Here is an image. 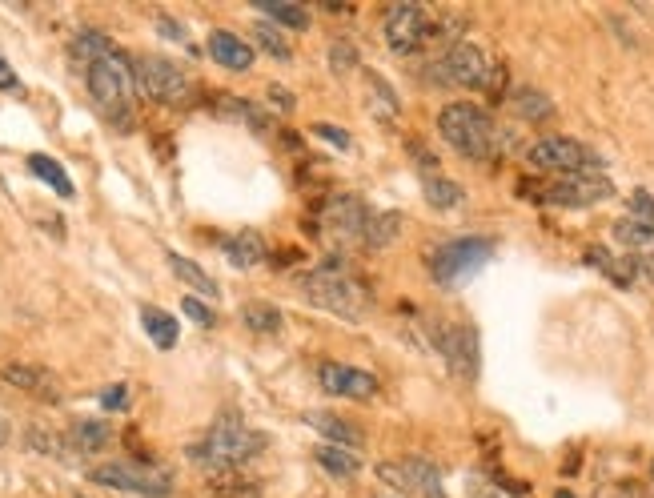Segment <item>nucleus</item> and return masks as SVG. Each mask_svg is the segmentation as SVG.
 <instances>
[{"label": "nucleus", "mask_w": 654, "mask_h": 498, "mask_svg": "<svg viewBox=\"0 0 654 498\" xmlns=\"http://www.w3.org/2000/svg\"><path fill=\"white\" fill-rule=\"evenodd\" d=\"M301 298L342 322H358L370 310V290L346 258H325L301 278Z\"/></svg>", "instance_id": "f257e3e1"}, {"label": "nucleus", "mask_w": 654, "mask_h": 498, "mask_svg": "<svg viewBox=\"0 0 654 498\" xmlns=\"http://www.w3.org/2000/svg\"><path fill=\"white\" fill-rule=\"evenodd\" d=\"M261 450H265V434L245 426L237 414H225L205 430V438L189 446V462L209 474H233L245 462H253Z\"/></svg>", "instance_id": "f03ea898"}, {"label": "nucleus", "mask_w": 654, "mask_h": 498, "mask_svg": "<svg viewBox=\"0 0 654 498\" xmlns=\"http://www.w3.org/2000/svg\"><path fill=\"white\" fill-rule=\"evenodd\" d=\"M85 77H89V93H93L97 109H101L113 125H121V133H129V125H133V97H137L133 61H129L121 49H113V53L97 57V61L85 69Z\"/></svg>", "instance_id": "7ed1b4c3"}, {"label": "nucleus", "mask_w": 654, "mask_h": 498, "mask_svg": "<svg viewBox=\"0 0 654 498\" xmlns=\"http://www.w3.org/2000/svg\"><path fill=\"white\" fill-rule=\"evenodd\" d=\"M438 133L446 145H454L462 157L470 161H490L502 145L498 137V125L494 117L482 109V105H470V101H454L438 113Z\"/></svg>", "instance_id": "20e7f679"}, {"label": "nucleus", "mask_w": 654, "mask_h": 498, "mask_svg": "<svg viewBox=\"0 0 654 498\" xmlns=\"http://www.w3.org/2000/svg\"><path fill=\"white\" fill-rule=\"evenodd\" d=\"M494 254V241L490 237H458V241H446L430 254V274L438 278V286L454 290L462 286L466 278H474Z\"/></svg>", "instance_id": "39448f33"}, {"label": "nucleus", "mask_w": 654, "mask_h": 498, "mask_svg": "<svg viewBox=\"0 0 654 498\" xmlns=\"http://www.w3.org/2000/svg\"><path fill=\"white\" fill-rule=\"evenodd\" d=\"M434 81L438 85H458V89H490V85H498V65H490L478 45L454 41L434 61Z\"/></svg>", "instance_id": "423d86ee"}, {"label": "nucleus", "mask_w": 654, "mask_h": 498, "mask_svg": "<svg viewBox=\"0 0 654 498\" xmlns=\"http://www.w3.org/2000/svg\"><path fill=\"white\" fill-rule=\"evenodd\" d=\"M526 161L538 169V173H554V177H570V173H598L602 169V157L594 149H586L582 141L574 137H542L530 145Z\"/></svg>", "instance_id": "0eeeda50"}, {"label": "nucleus", "mask_w": 654, "mask_h": 498, "mask_svg": "<svg viewBox=\"0 0 654 498\" xmlns=\"http://www.w3.org/2000/svg\"><path fill=\"white\" fill-rule=\"evenodd\" d=\"M133 73H137V89L157 105H189L193 101L189 73L165 57H137Z\"/></svg>", "instance_id": "6e6552de"}, {"label": "nucleus", "mask_w": 654, "mask_h": 498, "mask_svg": "<svg viewBox=\"0 0 654 498\" xmlns=\"http://www.w3.org/2000/svg\"><path fill=\"white\" fill-rule=\"evenodd\" d=\"M93 482L113 490H137L145 498H165L173 490V478L161 466H145V462H105L93 470Z\"/></svg>", "instance_id": "1a4fd4ad"}, {"label": "nucleus", "mask_w": 654, "mask_h": 498, "mask_svg": "<svg viewBox=\"0 0 654 498\" xmlns=\"http://www.w3.org/2000/svg\"><path fill=\"white\" fill-rule=\"evenodd\" d=\"M434 41V21L422 5H394L386 17V45L398 57H414Z\"/></svg>", "instance_id": "9d476101"}, {"label": "nucleus", "mask_w": 654, "mask_h": 498, "mask_svg": "<svg viewBox=\"0 0 654 498\" xmlns=\"http://www.w3.org/2000/svg\"><path fill=\"white\" fill-rule=\"evenodd\" d=\"M321 225L334 241L350 245V241H362L366 237V225H370V209L358 193H334L330 201L321 205Z\"/></svg>", "instance_id": "9b49d317"}, {"label": "nucleus", "mask_w": 654, "mask_h": 498, "mask_svg": "<svg viewBox=\"0 0 654 498\" xmlns=\"http://www.w3.org/2000/svg\"><path fill=\"white\" fill-rule=\"evenodd\" d=\"M542 197L550 205H566V209H586V205H602L614 197V185L598 173H570V177H554Z\"/></svg>", "instance_id": "f8f14e48"}, {"label": "nucleus", "mask_w": 654, "mask_h": 498, "mask_svg": "<svg viewBox=\"0 0 654 498\" xmlns=\"http://www.w3.org/2000/svg\"><path fill=\"white\" fill-rule=\"evenodd\" d=\"M378 478L390 482L394 490L418 494V498H442V474L426 458H394L378 466Z\"/></svg>", "instance_id": "ddd939ff"}, {"label": "nucleus", "mask_w": 654, "mask_h": 498, "mask_svg": "<svg viewBox=\"0 0 654 498\" xmlns=\"http://www.w3.org/2000/svg\"><path fill=\"white\" fill-rule=\"evenodd\" d=\"M317 382L325 394H334V398H350V402H370L378 398V378L358 370V366H342V362H321L317 370Z\"/></svg>", "instance_id": "4468645a"}, {"label": "nucleus", "mask_w": 654, "mask_h": 498, "mask_svg": "<svg viewBox=\"0 0 654 498\" xmlns=\"http://www.w3.org/2000/svg\"><path fill=\"white\" fill-rule=\"evenodd\" d=\"M438 354L446 358L454 378L470 382L478 374V334L470 326H442L438 330Z\"/></svg>", "instance_id": "2eb2a0df"}, {"label": "nucleus", "mask_w": 654, "mask_h": 498, "mask_svg": "<svg viewBox=\"0 0 654 498\" xmlns=\"http://www.w3.org/2000/svg\"><path fill=\"white\" fill-rule=\"evenodd\" d=\"M0 378H5L9 386H17V390H25V394H33V398H41V402H57L61 398V382L45 366L13 362V366H5V374H0Z\"/></svg>", "instance_id": "dca6fc26"}, {"label": "nucleus", "mask_w": 654, "mask_h": 498, "mask_svg": "<svg viewBox=\"0 0 654 498\" xmlns=\"http://www.w3.org/2000/svg\"><path fill=\"white\" fill-rule=\"evenodd\" d=\"M209 53H213V61L225 65L229 73L253 69V45H245V41H241L237 33H229V29H213V33H209Z\"/></svg>", "instance_id": "f3484780"}, {"label": "nucleus", "mask_w": 654, "mask_h": 498, "mask_svg": "<svg viewBox=\"0 0 654 498\" xmlns=\"http://www.w3.org/2000/svg\"><path fill=\"white\" fill-rule=\"evenodd\" d=\"M305 422H309L317 434H325V438H330V446H342V450H354V454L366 446V434H362L358 426H350L346 418H338V414L309 410V414H305Z\"/></svg>", "instance_id": "a211bd4d"}, {"label": "nucleus", "mask_w": 654, "mask_h": 498, "mask_svg": "<svg viewBox=\"0 0 654 498\" xmlns=\"http://www.w3.org/2000/svg\"><path fill=\"white\" fill-rule=\"evenodd\" d=\"M221 254H225V262L233 270H253V266L265 262V241L253 229H241V233H233V237L221 241Z\"/></svg>", "instance_id": "6ab92c4d"}, {"label": "nucleus", "mask_w": 654, "mask_h": 498, "mask_svg": "<svg viewBox=\"0 0 654 498\" xmlns=\"http://www.w3.org/2000/svg\"><path fill=\"white\" fill-rule=\"evenodd\" d=\"M69 442L81 454H97V450H105L113 442V426L105 418H77L73 430H69Z\"/></svg>", "instance_id": "aec40b11"}, {"label": "nucleus", "mask_w": 654, "mask_h": 498, "mask_svg": "<svg viewBox=\"0 0 654 498\" xmlns=\"http://www.w3.org/2000/svg\"><path fill=\"white\" fill-rule=\"evenodd\" d=\"M317 466L325 470V474H334V478H342V482H350V478H358L362 474V458L354 454V450H342V446H317Z\"/></svg>", "instance_id": "412c9836"}, {"label": "nucleus", "mask_w": 654, "mask_h": 498, "mask_svg": "<svg viewBox=\"0 0 654 498\" xmlns=\"http://www.w3.org/2000/svg\"><path fill=\"white\" fill-rule=\"evenodd\" d=\"M29 173L41 177L57 197H65V201L73 197V181H69V173H65V165H61L57 157H49V153H33V157H29Z\"/></svg>", "instance_id": "4be33fe9"}, {"label": "nucleus", "mask_w": 654, "mask_h": 498, "mask_svg": "<svg viewBox=\"0 0 654 498\" xmlns=\"http://www.w3.org/2000/svg\"><path fill=\"white\" fill-rule=\"evenodd\" d=\"M141 326H145V334L153 338V346L157 350H173L177 346V322H173V314H165V310H157V306H141Z\"/></svg>", "instance_id": "5701e85b"}, {"label": "nucleus", "mask_w": 654, "mask_h": 498, "mask_svg": "<svg viewBox=\"0 0 654 498\" xmlns=\"http://www.w3.org/2000/svg\"><path fill=\"white\" fill-rule=\"evenodd\" d=\"M169 270L189 286V290H197V294H205V298H217L221 290H217V282L197 266V262H189V258H181V254H173L169 249Z\"/></svg>", "instance_id": "b1692460"}, {"label": "nucleus", "mask_w": 654, "mask_h": 498, "mask_svg": "<svg viewBox=\"0 0 654 498\" xmlns=\"http://www.w3.org/2000/svg\"><path fill=\"white\" fill-rule=\"evenodd\" d=\"M241 322H245V330H253V334H281V326H285L281 310L269 306V302H245V306H241Z\"/></svg>", "instance_id": "393cba45"}, {"label": "nucleus", "mask_w": 654, "mask_h": 498, "mask_svg": "<svg viewBox=\"0 0 654 498\" xmlns=\"http://www.w3.org/2000/svg\"><path fill=\"white\" fill-rule=\"evenodd\" d=\"M398 233H402V213H394V209L370 213V225H366L362 245H366V249H382V245H390Z\"/></svg>", "instance_id": "a878e982"}, {"label": "nucleus", "mask_w": 654, "mask_h": 498, "mask_svg": "<svg viewBox=\"0 0 654 498\" xmlns=\"http://www.w3.org/2000/svg\"><path fill=\"white\" fill-rule=\"evenodd\" d=\"M398 93L382 81V77H370V113L378 117V121H398Z\"/></svg>", "instance_id": "bb28decb"}, {"label": "nucleus", "mask_w": 654, "mask_h": 498, "mask_svg": "<svg viewBox=\"0 0 654 498\" xmlns=\"http://www.w3.org/2000/svg\"><path fill=\"white\" fill-rule=\"evenodd\" d=\"M273 25H285V29H309V13L301 5H281V0H261L257 5Z\"/></svg>", "instance_id": "cd10ccee"}, {"label": "nucleus", "mask_w": 654, "mask_h": 498, "mask_svg": "<svg viewBox=\"0 0 654 498\" xmlns=\"http://www.w3.org/2000/svg\"><path fill=\"white\" fill-rule=\"evenodd\" d=\"M117 45L105 37V33H97V29H85V33H77V41H73V53L85 61V69L97 61V57H105V53H113Z\"/></svg>", "instance_id": "c85d7f7f"}, {"label": "nucleus", "mask_w": 654, "mask_h": 498, "mask_svg": "<svg viewBox=\"0 0 654 498\" xmlns=\"http://www.w3.org/2000/svg\"><path fill=\"white\" fill-rule=\"evenodd\" d=\"M426 201L438 209H454L462 205V185L450 177H426Z\"/></svg>", "instance_id": "c756f323"}, {"label": "nucleus", "mask_w": 654, "mask_h": 498, "mask_svg": "<svg viewBox=\"0 0 654 498\" xmlns=\"http://www.w3.org/2000/svg\"><path fill=\"white\" fill-rule=\"evenodd\" d=\"M514 109H518V117H526V121H546V117L554 113V105H550L542 93H534V89H518V93H514Z\"/></svg>", "instance_id": "7c9ffc66"}, {"label": "nucleus", "mask_w": 654, "mask_h": 498, "mask_svg": "<svg viewBox=\"0 0 654 498\" xmlns=\"http://www.w3.org/2000/svg\"><path fill=\"white\" fill-rule=\"evenodd\" d=\"M614 237L622 241V245H650L654 241V221H638V217H626V221H618L614 225Z\"/></svg>", "instance_id": "2f4dec72"}, {"label": "nucleus", "mask_w": 654, "mask_h": 498, "mask_svg": "<svg viewBox=\"0 0 654 498\" xmlns=\"http://www.w3.org/2000/svg\"><path fill=\"white\" fill-rule=\"evenodd\" d=\"M253 37H257V45H261L269 57H277V61H289V57H293V53H289V41H285L273 25H257Z\"/></svg>", "instance_id": "473e14b6"}, {"label": "nucleus", "mask_w": 654, "mask_h": 498, "mask_svg": "<svg viewBox=\"0 0 654 498\" xmlns=\"http://www.w3.org/2000/svg\"><path fill=\"white\" fill-rule=\"evenodd\" d=\"M221 113H225V117H237V121H249L257 133L265 129V117H261L249 101H237V97H229V93H221Z\"/></svg>", "instance_id": "72a5a7b5"}, {"label": "nucleus", "mask_w": 654, "mask_h": 498, "mask_svg": "<svg viewBox=\"0 0 654 498\" xmlns=\"http://www.w3.org/2000/svg\"><path fill=\"white\" fill-rule=\"evenodd\" d=\"M330 69H334V73H342V77L358 69V53H354V45H350V41H334V45H330Z\"/></svg>", "instance_id": "f704fd0d"}, {"label": "nucleus", "mask_w": 654, "mask_h": 498, "mask_svg": "<svg viewBox=\"0 0 654 498\" xmlns=\"http://www.w3.org/2000/svg\"><path fill=\"white\" fill-rule=\"evenodd\" d=\"M29 446H33L37 454H61V438L49 434V430H41V426L29 430Z\"/></svg>", "instance_id": "c9c22d12"}, {"label": "nucleus", "mask_w": 654, "mask_h": 498, "mask_svg": "<svg viewBox=\"0 0 654 498\" xmlns=\"http://www.w3.org/2000/svg\"><path fill=\"white\" fill-rule=\"evenodd\" d=\"M313 137L330 141V145H338V149H350V133L338 129V125H330V121H317V125H313Z\"/></svg>", "instance_id": "e433bc0d"}, {"label": "nucleus", "mask_w": 654, "mask_h": 498, "mask_svg": "<svg viewBox=\"0 0 654 498\" xmlns=\"http://www.w3.org/2000/svg\"><path fill=\"white\" fill-rule=\"evenodd\" d=\"M181 310H185V314H189V318H193L197 326H205V330H209V326L217 322V314H213V310H209V306H205L201 298H185V302H181Z\"/></svg>", "instance_id": "4c0bfd02"}, {"label": "nucleus", "mask_w": 654, "mask_h": 498, "mask_svg": "<svg viewBox=\"0 0 654 498\" xmlns=\"http://www.w3.org/2000/svg\"><path fill=\"white\" fill-rule=\"evenodd\" d=\"M594 498H642V490H638L634 482H610V486H602Z\"/></svg>", "instance_id": "58836bf2"}, {"label": "nucleus", "mask_w": 654, "mask_h": 498, "mask_svg": "<svg viewBox=\"0 0 654 498\" xmlns=\"http://www.w3.org/2000/svg\"><path fill=\"white\" fill-rule=\"evenodd\" d=\"M125 402H129V390H125L121 382H117V386H109V390L101 394V406H105V410H125Z\"/></svg>", "instance_id": "ea45409f"}, {"label": "nucleus", "mask_w": 654, "mask_h": 498, "mask_svg": "<svg viewBox=\"0 0 654 498\" xmlns=\"http://www.w3.org/2000/svg\"><path fill=\"white\" fill-rule=\"evenodd\" d=\"M265 97H269V105H273V109H281V113H293V97H289V89H281V85H269V89H265Z\"/></svg>", "instance_id": "a19ab883"}, {"label": "nucleus", "mask_w": 654, "mask_h": 498, "mask_svg": "<svg viewBox=\"0 0 654 498\" xmlns=\"http://www.w3.org/2000/svg\"><path fill=\"white\" fill-rule=\"evenodd\" d=\"M630 205H634V213H646V221H654V197H646V189H638Z\"/></svg>", "instance_id": "79ce46f5"}, {"label": "nucleus", "mask_w": 654, "mask_h": 498, "mask_svg": "<svg viewBox=\"0 0 654 498\" xmlns=\"http://www.w3.org/2000/svg\"><path fill=\"white\" fill-rule=\"evenodd\" d=\"M0 89H17V73H13V65L5 61V53H0Z\"/></svg>", "instance_id": "37998d69"}, {"label": "nucleus", "mask_w": 654, "mask_h": 498, "mask_svg": "<svg viewBox=\"0 0 654 498\" xmlns=\"http://www.w3.org/2000/svg\"><path fill=\"white\" fill-rule=\"evenodd\" d=\"M161 33H165L169 41H185V29H181L177 21H169V17H161Z\"/></svg>", "instance_id": "c03bdc74"}, {"label": "nucleus", "mask_w": 654, "mask_h": 498, "mask_svg": "<svg viewBox=\"0 0 654 498\" xmlns=\"http://www.w3.org/2000/svg\"><path fill=\"white\" fill-rule=\"evenodd\" d=\"M638 274H642V278H646V282L654 286V254H646V258H638Z\"/></svg>", "instance_id": "a18cd8bd"}, {"label": "nucleus", "mask_w": 654, "mask_h": 498, "mask_svg": "<svg viewBox=\"0 0 654 498\" xmlns=\"http://www.w3.org/2000/svg\"><path fill=\"white\" fill-rule=\"evenodd\" d=\"M474 498H506L502 490H490V486H482V490H474Z\"/></svg>", "instance_id": "49530a36"}, {"label": "nucleus", "mask_w": 654, "mask_h": 498, "mask_svg": "<svg viewBox=\"0 0 654 498\" xmlns=\"http://www.w3.org/2000/svg\"><path fill=\"white\" fill-rule=\"evenodd\" d=\"M5 442H9V422L0 418V450H5Z\"/></svg>", "instance_id": "de8ad7c7"}, {"label": "nucleus", "mask_w": 654, "mask_h": 498, "mask_svg": "<svg viewBox=\"0 0 654 498\" xmlns=\"http://www.w3.org/2000/svg\"><path fill=\"white\" fill-rule=\"evenodd\" d=\"M554 498H574V494H570V490H558V494H554Z\"/></svg>", "instance_id": "09e8293b"}, {"label": "nucleus", "mask_w": 654, "mask_h": 498, "mask_svg": "<svg viewBox=\"0 0 654 498\" xmlns=\"http://www.w3.org/2000/svg\"><path fill=\"white\" fill-rule=\"evenodd\" d=\"M650 482H654V462H650Z\"/></svg>", "instance_id": "8fccbe9b"}, {"label": "nucleus", "mask_w": 654, "mask_h": 498, "mask_svg": "<svg viewBox=\"0 0 654 498\" xmlns=\"http://www.w3.org/2000/svg\"><path fill=\"white\" fill-rule=\"evenodd\" d=\"M81 498H85V494H81Z\"/></svg>", "instance_id": "3c124183"}]
</instances>
